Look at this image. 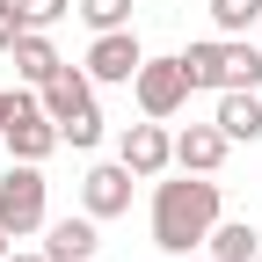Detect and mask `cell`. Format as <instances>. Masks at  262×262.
Listing matches in <instances>:
<instances>
[{"mask_svg": "<svg viewBox=\"0 0 262 262\" xmlns=\"http://www.w3.org/2000/svg\"><path fill=\"white\" fill-rule=\"evenodd\" d=\"M219 226V182L211 175H175V182H160L153 175V248L160 255H189V248H204V233Z\"/></svg>", "mask_w": 262, "mask_h": 262, "instance_id": "cell-1", "label": "cell"}, {"mask_svg": "<svg viewBox=\"0 0 262 262\" xmlns=\"http://www.w3.org/2000/svg\"><path fill=\"white\" fill-rule=\"evenodd\" d=\"M8 58H15V73H22L29 88H44V80L58 73V66H66V58H58V44L44 37V29H22V37H15V51H8Z\"/></svg>", "mask_w": 262, "mask_h": 262, "instance_id": "cell-12", "label": "cell"}, {"mask_svg": "<svg viewBox=\"0 0 262 262\" xmlns=\"http://www.w3.org/2000/svg\"><path fill=\"white\" fill-rule=\"evenodd\" d=\"M22 8H29V29H51L66 8H73V0H22Z\"/></svg>", "mask_w": 262, "mask_h": 262, "instance_id": "cell-19", "label": "cell"}, {"mask_svg": "<svg viewBox=\"0 0 262 262\" xmlns=\"http://www.w3.org/2000/svg\"><path fill=\"white\" fill-rule=\"evenodd\" d=\"M131 182H139V175H131L124 160L88 168V175H80V211H88V219H117V211H131Z\"/></svg>", "mask_w": 262, "mask_h": 262, "instance_id": "cell-7", "label": "cell"}, {"mask_svg": "<svg viewBox=\"0 0 262 262\" xmlns=\"http://www.w3.org/2000/svg\"><path fill=\"white\" fill-rule=\"evenodd\" d=\"M211 29H219V37H248V29H262V0H211Z\"/></svg>", "mask_w": 262, "mask_h": 262, "instance_id": "cell-15", "label": "cell"}, {"mask_svg": "<svg viewBox=\"0 0 262 262\" xmlns=\"http://www.w3.org/2000/svg\"><path fill=\"white\" fill-rule=\"evenodd\" d=\"M204 248H211V262H255L262 255V233L248 219H219L211 233H204Z\"/></svg>", "mask_w": 262, "mask_h": 262, "instance_id": "cell-14", "label": "cell"}, {"mask_svg": "<svg viewBox=\"0 0 262 262\" xmlns=\"http://www.w3.org/2000/svg\"><path fill=\"white\" fill-rule=\"evenodd\" d=\"M117 160H124V168L139 175V182H153V175H168V168H175V139H168V124H160V117H146V124H131L124 139H117Z\"/></svg>", "mask_w": 262, "mask_h": 262, "instance_id": "cell-6", "label": "cell"}, {"mask_svg": "<svg viewBox=\"0 0 262 262\" xmlns=\"http://www.w3.org/2000/svg\"><path fill=\"white\" fill-rule=\"evenodd\" d=\"M37 102H44V117L58 124V139L66 146H95V139H102V110H95V80H88V66H58V73L44 80V95H37Z\"/></svg>", "mask_w": 262, "mask_h": 262, "instance_id": "cell-2", "label": "cell"}, {"mask_svg": "<svg viewBox=\"0 0 262 262\" xmlns=\"http://www.w3.org/2000/svg\"><path fill=\"white\" fill-rule=\"evenodd\" d=\"M22 29H29V8H22V0H0V51H15Z\"/></svg>", "mask_w": 262, "mask_h": 262, "instance_id": "cell-18", "label": "cell"}, {"mask_svg": "<svg viewBox=\"0 0 262 262\" xmlns=\"http://www.w3.org/2000/svg\"><path fill=\"white\" fill-rule=\"evenodd\" d=\"M0 262H51V255H44V248H37V255H29V248H8Z\"/></svg>", "mask_w": 262, "mask_h": 262, "instance_id": "cell-20", "label": "cell"}, {"mask_svg": "<svg viewBox=\"0 0 262 262\" xmlns=\"http://www.w3.org/2000/svg\"><path fill=\"white\" fill-rule=\"evenodd\" d=\"M255 262H262V255H255Z\"/></svg>", "mask_w": 262, "mask_h": 262, "instance_id": "cell-22", "label": "cell"}, {"mask_svg": "<svg viewBox=\"0 0 262 262\" xmlns=\"http://www.w3.org/2000/svg\"><path fill=\"white\" fill-rule=\"evenodd\" d=\"M0 255H8V233H0Z\"/></svg>", "mask_w": 262, "mask_h": 262, "instance_id": "cell-21", "label": "cell"}, {"mask_svg": "<svg viewBox=\"0 0 262 262\" xmlns=\"http://www.w3.org/2000/svg\"><path fill=\"white\" fill-rule=\"evenodd\" d=\"M226 131L219 124H189V131H175V168H189V175H219V160H226Z\"/></svg>", "mask_w": 262, "mask_h": 262, "instance_id": "cell-11", "label": "cell"}, {"mask_svg": "<svg viewBox=\"0 0 262 262\" xmlns=\"http://www.w3.org/2000/svg\"><path fill=\"white\" fill-rule=\"evenodd\" d=\"M131 95H139V110L168 124L182 102H189V73L182 58H139V73H131Z\"/></svg>", "mask_w": 262, "mask_h": 262, "instance_id": "cell-4", "label": "cell"}, {"mask_svg": "<svg viewBox=\"0 0 262 262\" xmlns=\"http://www.w3.org/2000/svg\"><path fill=\"white\" fill-rule=\"evenodd\" d=\"M95 226L102 219H88V211H73V219H44V255L51 262H95Z\"/></svg>", "mask_w": 262, "mask_h": 262, "instance_id": "cell-9", "label": "cell"}, {"mask_svg": "<svg viewBox=\"0 0 262 262\" xmlns=\"http://www.w3.org/2000/svg\"><path fill=\"white\" fill-rule=\"evenodd\" d=\"M88 29H131V0H80L73 8Z\"/></svg>", "mask_w": 262, "mask_h": 262, "instance_id": "cell-17", "label": "cell"}, {"mask_svg": "<svg viewBox=\"0 0 262 262\" xmlns=\"http://www.w3.org/2000/svg\"><path fill=\"white\" fill-rule=\"evenodd\" d=\"M0 139H8V153H15V160H51V146H66V139H58V124L44 117V102L15 110V124L0 131Z\"/></svg>", "mask_w": 262, "mask_h": 262, "instance_id": "cell-8", "label": "cell"}, {"mask_svg": "<svg viewBox=\"0 0 262 262\" xmlns=\"http://www.w3.org/2000/svg\"><path fill=\"white\" fill-rule=\"evenodd\" d=\"M219 88H262V44L219 37Z\"/></svg>", "mask_w": 262, "mask_h": 262, "instance_id": "cell-13", "label": "cell"}, {"mask_svg": "<svg viewBox=\"0 0 262 262\" xmlns=\"http://www.w3.org/2000/svg\"><path fill=\"white\" fill-rule=\"evenodd\" d=\"M44 219H51L44 160H15V168L0 175V233H8V241H29V233H44Z\"/></svg>", "mask_w": 262, "mask_h": 262, "instance_id": "cell-3", "label": "cell"}, {"mask_svg": "<svg viewBox=\"0 0 262 262\" xmlns=\"http://www.w3.org/2000/svg\"><path fill=\"white\" fill-rule=\"evenodd\" d=\"M139 37H131V29H95V44H88V80L95 88H131V73H139Z\"/></svg>", "mask_w": 262, "mask_h": 262, "instance_id": "cell-5", "label": "cell"}, {"mask_svg": "<svg viewBox=\"0 0 262 262\" xmlns=\"http://www.w3.org/2000/svg\"><path fill=\"white\" fill-rule=\"evenodd\" d=\"M211 124H219L233 146H241V139L255 146V139H262V88H219V117H211Z\"/></svg>", "mask_w": 262, "mask_h": 262, "instance_id": "cell-10", "label": "cell"}, {"mask_svg": "<svg viewBox=\"0 0 262 262\" xmlns=\"http://www.w3.org/2000/svg\"><path fill=\"white\" fill-rule=\"evenodd\" d=\"M182 58V73H189V88H219V37H204V44H189V51H175Z\"/></svg>", "mask_w": 262, "mask_h": 262, "instance_id": "cell-16", "label": "cell"}]
</instances>
